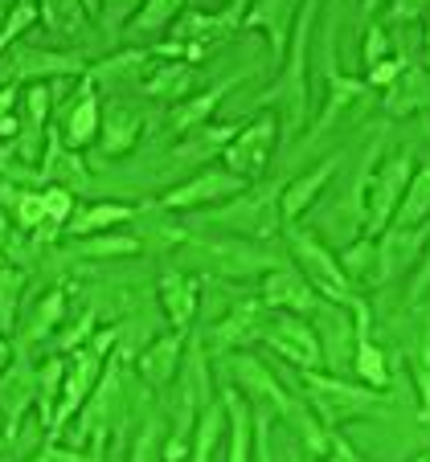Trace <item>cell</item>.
I'll use <instances>...</instances> for the list:
<instances>
[{"label":"cell","mask_w":430,"mask_h":462,"mask_svg":"<svg viewBox=\"0 0 430 462\" xmlns=\"http://www.w3.org/2000/svg\"><path fill=\"white\" fill-rule=\"evenodd\" d=\"M320 21V9L316 5H299V17H295V33H291V45H287V70H279V79L271 82V90L255 98L258 106H283V140H287L291 131L304 127L307 119V37L316 29Z\"/></svg>","instance_id":"1"},{"label":"cell","mask_w":430,"mask_h":462,"mask_svg":"<svg viewBox=\"0 0 430 462\" xmlns=\"http://www.w3.org/2000/svg\"><path fill=\"white\" fill-rule=\"evenodd\" d=\"M299 384L307 393V405L312 413H320L324 430H336L341 421L352 418H369V413H386V397L369 384H352L349 376L336 373H299Z\"/></svg>","instance_id":"2"},{"label":"cell","mask_w":430,"mask_h":462,"mask_svg":"<svg viewBox=\"0 0 430 462\" xmlns=\"http://www.w3.org/2000/svg\"><path fill=\"white\" fill-rule=\"evenodd\" d=\"M283 234H287V250H291L295 271L312 282V291H316L320 299H328V303H336V307H352V303H357V299H360L357 287L344 279L341 258H336V254L324 245V237H316V229L283 226Z\"/></svg>","instance_id":"3"},{"label":"cell","mask_w":430,"mask_h":462,"mask_svg":"<svg viewBox=\"0 0 430 462\" xmlns=\"http://www.w3.org/2000/svg\"><path fill=\"white\" fill-rule=\"evenodd\" d=\"M279 197H283L279 180L258 184V189H246L242 197H234V201L210 209L205 213V221H210V226L229 229V234L242 237V242H266V237H275L283 229Z\"/></svg>","instance_id":"4"},{"label":"cell","mask_w":430,"mask_h":462,"mask_svg":"<svg viewBox=\"0 0 430 462\" xmlns=\"http://www.w3.org/2000/svg\"><path fill=\"white\" fill-rule=\"evenodd\" d=\"M90 61L82 53L37 50V45H13L0 58V87H33V82H61V79H87Z\"/></svg>","instance_id":"5"},{"label":"cell","mask_w":430,"mask_h":462,"mask_svg":"<svg viewBox=\"0 0 430 462\" xmlns=\"http://www.w3.org/2000/svg\"><path fill=\"white\" fill-rule=\"evenodd\" d=\"M410 180H414V148L394 152L389 160H381V168H373L365 189V237H381L394 226V213L402 205Z\"/></svg>","instance_id":"6"},{"label":"cell","mask_w":430,"mask_h":462,"mask_svg":"<svg viewBox=\"0 0 430 462\" xmlns=\"http://www.w3.org/2000/svg\"><path fill=\"white\" fill-rule=\"evenodd\" d=\"M218 365H221V373H226L229 389L250 397V405H266L275 418H291V413L304 405V402H295L287 393V384L271 373V365H263V360L250 356V352H226V356H218Z\"/></svg>","instance_id":"7"},{"label":"cell","mask_w":430,"mask_h":462,"mask_svg":"<svg viewBox=\"0 0 430 462\" xmlns=\"http://www.w3.org/2000/svg\"><path fill=\"white\" fill-rule=\"evenodd\" d=\"M258 340H263L271 352H279L287 365H295V373H320V368H324L320 336H316V328H312V319H304V315L266 311Z\"/></svg>","instance_id":"8"},{"label":"cell","mask_w":430,"mask_h":462,"mask_svg":"<svg viewBox=\"0 0 430 462\" xmlns=\"http://www.w3.org/2000/svg\"><path fill=\"white\" fill-rule=\"evenodd\" d=\"M246 189H250V180L226 172V168H201V172L184 176L181 184H173V189L160 197V209L189 213V209H205V205H226V201H234V197H242Z\"/></svg>","instance_id":"9"},{"label":"cell","mask_w":430,"mask_h":462,"mask_svg":"<svg viewBox=\"0 0 430 462\" xmlns=\"http://www.w3.org/2000/svg\"><path fill=\"white\" fill-rule=\"evenodd\" d=\"M275 143H279V119L271 111H263L255 123H246L234 135V143L221 152V164H226V172L242 176V180H255L271 164Z\"/></svg>","instance_id":"10"},{"label":"cell","mask_w":430,"mask_h":462,"mask_svg":"<svg viewBox=\"0 0 430 462\" xmlns=\"http://www.w3.org/2000/svg\"><path fill=\"white\" fill-rule=\"evenodd\" d=\"M312 328L320 336V356H324L328 373L341 376L344 368H352V348H357V328H352V311L349 307H336L328 299H320L316 315H312Z\"/></svg>","instance_id":"11"},{"label":"cell","mask_w":430,"mask_h":462,"mask_svg":"<svg viewBox=\"0 0 430 462\" xmlns=\"http://www.w3.org/2000/svg\"><path fill=\"white\" fill-rule=\"evenodd\" d=\"M324 82H328V98H324V111H320V119L312 123V140H320L328 127H336V123H341L344 115L352 111V106H365V98H369L365 82L349 79V74L336 70V42H332V33L324 37Z\"/></svg>","instance_id":"12"},{"label":"cell","mask_w":430,"mask_h":462,"mask_svg":"<svg viewBox=\"0 0 430 462\" xmlns=\"http://www.w3.org/2000/svg\"><path fill=\"white\" fill-rule=\"evenodd\" d=\"M37 176H42V189L53 184V189H66V192H82L90 184L87 160L61 143L58 123L45 127V152H42V164H37Z\"/></svg>","instance_id":"13"},{"label":"cell","mask_w":430,"mask_h":462,"mask_svg":"<svg viewBox=\"0 0 430 462\" xmlns=\"http://www.w3.org/2000/svg\"><path fill=\"white\" fill-rule=\"evenodd\" d=\"M61 131V143L70 152H82L90 143H98V127H103V106H98V95H95V82L82 79L79 95L70 103L61 106V119H53Z\"/></svg>","instance_id":"14"},{"label":"cell","mask_w":430,"mask_h":462,"mask_svg":"<svg viewBox=\"0 0 430 462\" xmlns=\"http://www.w3.org/2000/svg\"><path fill=\"white\" fill-rule=\"evenodd\" d=\"M263 319H266V307L263 299H238L218 323H213V336H210V352L213 356H226V352H242L250 340H258L263 332Z\"/></svg>","instance_id":"15"},{"label":"cell","mask_w":430,"mask_h":462,"mask_svg":"<svg viewBox=\"0 0 430 462\" xmlns=\"http://www.w3.org/2000/svg\"><path fill=\"white\" fill-rule=\"evenodd\" d=\"M266 311H291V315H316L320 295L312 291V282L295 271V266H279V271L263 274V287H258Z\"/></svg>","instance_id":"16"},{"label":"cell","mask_w":430,"mask_h":462,"mask_svg":"<svg viewBox=\"0 0 430 462\" xmlns=\"http://www.w3.org/2000/svg\"><path fill=\"white\" fill-rule=\"evenodd\" d=\"M29 405H37V368L29 365V356L21 352V360H13L0 373V413H5V442L17 438V426L25 418Z\"/></svg>","instance_id":"17"},{"label":"cell","mask_w":430,"mask_h":462,"mask_svg":"<svg viewBox=\"0 0 430 462\" xmlns=\"http://www.w3.org/2000/svg\"><path fill=\"white\" fill-rule=\"evenodd\" d=\"M184 344H189V336L164 332V336H152V340L136 352V373L144 376V384H148V389L164 393L168 384L176 381L181 360H184Z\"/></svg>","instance_id":"18"},{"label":"cell","mask_w":430,"mask_h":462,"mask_svg":"<svg viewBox=\"0 0 430 462\" xmlns=\"http://www.w3.org/2000/svg\"><path fill=\"white\" fill-rule=\"evenodd\" d=\"M160 307H164V319L173 332L189 336L193 332V323H197V307H201V282L193 279V274H184V271H168L160 274Z\"/></svg>","instance_id":"19"},{"label":"cell","mask_w":430,"mask_h":462,"mask_svg":"<svg viewBox=\"0 0 430 462\" xmlns=\"http://www.w3.org/2000/svg\"><path fill=\"white\" fill-rule=\"evenodd\" d=\"M341 152L336 156H328L324 164L307 168V172H299L295 180L283 184V197H279V213H283V226H299V217H304L312 205L320 201V192L328 189V180L336 176V168H341Z\"/></svg>","instance_id":"20"},{"label":"cell","mask_w":430,"mask_h":462,"mask_svg":"<svg viewBox=\"0 0 430 462\" xmlns=\"http://www.w3.org/2000/svg\"><path fill=\"white\" fill-rule=\"evenodd\" d=\"M205 254L218 262V271L229 274V279H255V274H271L283 266L279 254L263 250L255 242H242V237H229L221 245H205Z\"/></svg>","instance_id":"21"},{"label":"cell","mask_w":430,"mask_h":462,"mask_svg":"<svg viewBox=\"0 0 430 462\" xmlns=\"http://www.w3.org/2000/svg\"><path fill=\"white\" fill-rule=\"evenodd\" d=\"M295 17H299V9L287 5V0H263L255 9H246V17H242V29L266 33V42H271V61L279 70H283V53H287V45H291V33H295Z\"/></svg>","instance_id":"22"},{"label":"cell","mask_w":430,"mask_h":462,"mask_svg":"<svg viewBox=\"0 0 430 462\" xmlns=\"http://www.w3.org/2000/svg\"><path fill=\"white\" fill-rule=\"evenodd\" d=\"M144 135V119L136 106L115 103L103 111V127H98V152L103 156H127Z\"/></svg>","instance_id":"23"},{"label":"cell","mask_w":430,"mask_h":462,"mask_svg":"<svg viewBox=\"0 0 430 462\" xmlns=\"http://www.w3.org/2000/svg\"><path fill=\"white\" fill-rule=\"evenodd\" d=\"M386 115L402 119V115L430 111V70L426 66H406L394 79V87H386Z\"/></svg>","instance_id":"24"},{"label":"cell","mask_w":430,"mask_h":462,"mask_svg":"<svg viewBox=\"0 0 430 462\" xmlns=\"http://www.w3.org/2000/svg\"><path fill=\"white\" fill-rule=\"evenodd\" d=\"M234 87H238V74H234V79H226V82H218V87L201 90V95L184 98V103H176L173 106V131H176V135H193V131H201L205 123H210V115L226 103V95Z\"/></svg>","instance_id":"25"},{"label":"cell","mask_w":430,"mask_h":462,"mask_svg":"<svg viewBox=\"0 0 430 462\" xmlns=\"http://www.w3.org/2000/svg\"><path fill=\"white\" fill-rule=\"evenodd\" d=\"M140 217V209L136 205H119V201H95L87 205V209H74L70 226H66V234L79 242V237H95V234H111V229H119L123 221Z\"/></svg>","instance_id":"26"},{"label":"cell","mask_w":430,"mask_h":462,"mask_svg":"<svg viewBox=\"0 0 430 462\" xmlns=\"http://www.w3.org/2000/svg\"><path fill=\"white\" fill-rule=\"evenodd\" d=\"M66 291H45L42 299L33 303V311L25 315V332H21V352H29L33 344H42V340H50L53 332L61 328V319H66Z\"/></svg>","instance_id":"27"},{"label":"cell","mask_w":430,"mask_h":462,"mask_svg":"<svg viewBox=\"0 0 430 462\" xmlns=\"http://www.w3.org/2000/svg\"><path fill=\"white\" fill-rule=\"evenodd\" d=\"M242 127L246 123H221V127H201V131H193V135H184V143L173 152V164H205V160H213L218 152H226Z\"/></svg>","instance_id":"28"},{"label":"cell","mask_w":430,"mask_h":462,"mask_svg":"<svg viewBox=\"0 0 430 462\" xmlns=\"http://www.w3.org/2000/svg\"><path fill=\"white\" fill-rule=\"evenodd\" d=\"M0 209L13 213V221H17L25 234H37V229L45 226V201H42V189H29V184H9L0 180Z\"/></svg>","instance_id":"29"},{"label":"cell","mask_w":430,"mask_h":462,"mask_svg":"<svg viewBox=\"0 0 430 462\" xmlns=\"http://www.w3.org/2000/svg\"><path fill=\"white\" fill-rule=\"evenodd\" d=\"M221 405H226V418H229L226 462H250V402L238 389H226L221 393Z\"/></svg>","instance_id":"30"},{"label":"cell","mask_w":430,"mask_h":462,"mask_svg":"<svg viewBox=\"0 0 430 462\" xmlns=\"http://www.w3.org/2000/svg\"><path fill=\"white\" fill-rule=\"evenodd\" d=\"M229 430V418H226V405L221 402H210L201 410V418H197L193 426V446H189V462H213V454H218L221 438H226Z\"/></svg>","instance_id":"31"},{"label":"cell","mask_w":430,"mask_h":462,"mask_svg":"<svg viewBox=\"0 0 430 462\" xmlns=\"http://www.w3.org/2000/svg\"><path fill=\"white\" fill-rule=\"evenodd\" d=\"M406 368H410L414 393H418V421H430V315L422 319L418 340L406 348Z\"/></svg>","instance_id":"32"},{"label":"cell","mask_w":430,"mask_h":462,"mask_svg":"<svg viewBox=\"0 0 430 462\" xmlns=\"http://www.w3.org/2000/svg\"><path fill=\"white\" fill-rule=\"evenodd\" d=\"M418 226H430V164L414 172V180H410V189H406L389 229H418Z\"/></svg>","instance_id":"33"},{"label":"cell","mask_w":430,"mask_h":462,"mask_svg":"<svg viewBox=\"0 0 430 462\" xmlns=\"http://www.w3.org/2000/svg\"><path fill=\"white\" fill-rule=\"evenodd\" d=\"M74 258H90V262H107V258H132L144 254V242L136 234H95V237H79L70 245Z\"/></svg>","instance_id":"34"},{"label":"cell","mask_w":430,"mask_h":462,"mask_svg":"<svg viewBox=\"0 0 430 462\" xmlns=\"http://www.w3.org/2000/svg\"><path fill=\"white\" fill-rule=\"evenodd\" d=\"M336 258H341V271L352 287H357V282H369V287L378 282V237L360 234L357 242H349Z\"/></svg>","instance_id":"35"},{"label":"cell","mask_w":430,"mask_h":462,"mask_svg":"<svg viewBox=\"0 0 430 462\" xmlns=\"http://www.w3.org/2000/svg\"><path fill=\"white\" fill-rule=\"evenodd\" d=\"M189 87H193V66H189V61H168V66H160V70L144 82V90H148L152 98H160V103H184Z\"/></svg>","instance_id":"36"},{"label":"cell","mask_w":430,"mask_h":462,"mask_svg":"<svg viewBox=\"0 0 430 462\" xmlns=\"http://www.w3.org/2000/svg\"><path fill=\"white\" fill-rule=\"evenodd\" d=\"M352 373L360 376V381L369 384V389H386L389 384V360L386 352L373 344V336L369 332H357V348H352Z\"/></svg>","instance_id":"37"},{"label":"cell","mask_w":430,"mask_h":462,"mask_svg":"<svg viewBox=\"0 0 430 462\" xmlns=\"http://www.w3.org/2000/svg\"><path fill=\"white\" fill-rule=\"evenodd\" d=\"M61 384H66V356H50L37 365V410H42V430H50L53 410L61 402Z\"/></svg>","instance_id":"38"},{"label":"cell","mask_w":430,"mask_h":462,"mask_svg":"<svg viewBox=\"0 0 430 462\" xmlns=\"http://www.w3.org/2000/svg\"><path fill=\"white\" fill-rule=\"evenodd\" d=\"M181 0H152V5H140V9H136V17H132V25L123 29V33H127V42H144V37L148 33H160V29L168 25V21H176L181 17Z\"/></svg>","instance_id":"39"},{"label":"cell","mask_w":430,"mask_h":462,"mask_svg":"<svg viewBox=\"0 0 430 462\" xmlns=\"http://www.w3.org/2000/svg\"><path fill=\"white\" fill-rule=\"evenodd\" d=\"M42 21L53 29V37H61V42H79L82 33H87L90 17L82 5H70V0H58V5H42Z\"/></svg>","instance_id":"40"},{"label":"cell","mask_w":430,"mask_h":462,"mask_svg":"<svg viewBox=\"0 0 430 462\" xmlns=\"http://www.w3.org/2000/svg\"><path fill=\"white\" fill-rule=\"evenodd\" d=\"M21 295H25V271H17V266H5V262H0V336L17 328Z\"/></svg>","instance_id":"41"},{"label":"cell","mask_w":430,"mask_h":462,"mask_svg":"<svg viewBox=\"0 0 430 462\" xmlns=\"http://www.w3.org/2000/svg\"><path fill=\"white\" fill-rule=\"evenodd\" d=\"M164 438H168L164 418H160V413H148V418H144V426H140V434H136V442H132L127 462H156L160 450H164V446H160Z\"/></svg>","instance_id":"42"},{"label":"cell","mask_w":430,"mask_h":462,"mask_svg":"<svg viewBox=\"0 0 430 462\" xmlns=\"http://www.w3.org/2000/svg\"><path fill=\"white\" fill-rule=\"evenodd\" d=\"M42 21V5H13L9 17H5V29H0V58L17 45V37L25 33L29 25H37Z\"/></svg>","instance_id":"43"},{"label":"cell","mask_w":430,"mask_h":462,"mask_svg":"<svg viewBox=\"0 0 430 462\" xmlns=\"http://www.w3.org/2000/svg\"><path fill=\"white\" fill-rule=\"evenodd\" d=\"M42 201H45V221H50L53 229H66L70 226V217H74V192H66V189H42Z\"/></svg>","instance_id":"44"},{"label":"cell","mask_w":430,"mask_h":462,"mask_svg":"<svg viewBox=\"0 0 430 462\" xmlns=\"http://www.w3.org/2000/svg\"><path fill=\"white\" fill-rule=\"evenodd\" d=\"M360 53H365V66H369V70H373L378 61L394 58V53H389V29L381 25V21L365 29V45H360Z\"/></svg>","instance_id":"45"},{"label":"cell","mask_w":430,"mask_h":462,"mask_svg":"<svg viewBox=\"0 0 430 462\" xmlns=\"http://www.w3.org/2000/svg\"><path fill=\"white\" fill-rule=\"evenodd\" d=\"M29 462H98V458L90 450H74V446H66V442H45Z\"/></svg>","instance_id":"46"},{"label":"cell","mask_w":430,"mask_h":462,"mask_svg":"<svg viewBox=\"0 0 430 462\" xmlns=\"http://www.w3.org/2000/svg\"><path fill=\"white\" fill-rule=\"evenodd\" d=\"M402 70H406L402 58H386V61H378V66L365 74V87H369V90H386V87H394V79H397Z\"/></svg>","instance_id":"47"},{"label":"cell","mask_w":430,"mask_h":462,"mask_svg":"<svg viewBox=\"0 0 430 462\" xmlns=\"http://www.w3.org/2000/svg\"><path fill=\"white\" fill-rule=\"evenodd\" d=\"M324 462H365V454H360L357 446L349 442V438H341L336 430H328V450H324Z\"/></svg>","instance_id":"48"},{"label":"cell","mask_w":430,"mask_h":462,"mask_svg":"<svg viewBox=\"0 0 430 462\" xmlns=\"http://www.w3.org/2000/svg\"><path fill=\"white\" fill-rule=\"evenodd\" d=\"M430 291V242H426V250H422V258H418V266H414V279H410V303H418L422 295Z\"/></svg>","instance_id":"49"},{"label":"cell","mask_w":430,"mask_h":462,"mask_svg":"<svg viewBox=\"0 0 430 462\" xmlns=\"http://www.w3.org/2000/svg\"><path fill=\"white\" fill-rule=\"evenodd\" d=\"M17 95H21V87H0V123L13 115V106H17Z\"/></svg>","instance_id":"50"},{"label":"cell","mask_w":430,"mask_h":462,"mask_svg":"<svg viewBox=\"0 0 430 462\" xmlns=\"http://www.w3.org/2000/svg\"><path fill=\"white\" fill-rule=\"evenodd\" d=\"M9 242H13V226H9V213L0 209V254L9 250Z\"/></svg>","instance_id":"51"},{"label":"cell","mask_w":430,"mask_h":462,"mask_svg":"<svg viewBox=\"0 0 430 462\" xmlns=\"http://www.w3.org/2000/svg\"><path fill=\"white\" fill-rule=\"evenodd\" d=\"M9 365H13V348H9V340L0 336V373H5Z\"/></svg>","instance_id":"52"},{"label":"cell","mask_w":430,"mask_h":462,"mask_svg":"<svg viewBox=\"0 0 430 462\" xmlns=\"http://www.w3.org/2000/svg\"><path fill=\"white\" fill-rule=\"evenodd\" d=\"M426 70H430V17H426Z\"/></svg>","instance_id":"53"},{"label":"cell","mask_w":430,"mask_h":462,"mask_svg":"<svg viewBox=\"0 0 430 462\" xmlns=\"http://www.w3.org/2000/svg\"><path fill=\"white\" fill-rule=\"evenodd\" d=\"M414 462H430V454H418V458H414Z\"/></svg>","instance_id":"54"}]
</instances>
